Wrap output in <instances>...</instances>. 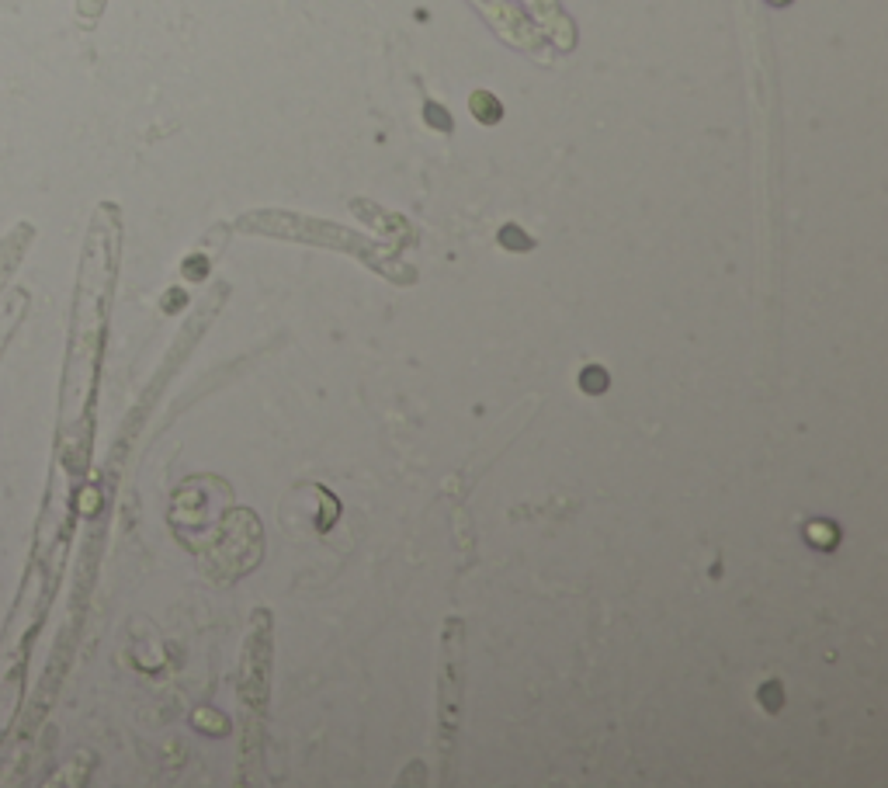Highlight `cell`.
Listing matches in <instances>:
<instances>
[{
  "label": "cell",
  "instance_id": "3",
  "mask_svg": "<svg viewBox=\"0 0 888 788\" xmlns=\"http://www.w3.org/2000/svg\"><path fill=\"white\" fill-rule=\"evenodd\" d=\"M472 112H476V118H479V122L493 125V122H496V118L504 115V108L496 105V97H493V94L479 90V94H472Z\"/></svg>",
  "mask_w": 888,
  "mask_h": 788
},
{
  "label": "cell",
  "instance_id": "1",
  "mask_svg": "<svg viewBox=\"0 0 888 788\" xmlns=\"http://www.w3.org/2000/svg\"><path fill=\"white\" fill-rule=\"evenodd\" d=\"M462 622H448V632L441 639V701H438V722H441V733H438V746H441V757L448 761L451 754V737H455V722H458V699H462Z\"/></svg>",
  "mask_w": 888,
  "mask_h": 788
},
{
  "label": "cell",
  "instance_id": "5",
  "mask_svg": "<svg viewBox=\"0 0 888 788\" xmlns=\"http://www.w3.org/2000/svg\"><path fill=\"white\" fill-rule=\"evenodd\" d=\"M101 11H105V0H77V14H80L88 24L94 22Z\"/></svg>",
  "mask_w": 888,
  "mask_h": 788
},
{
  "label": "cell",
  "instance_id": "4",
  "mask_svg": "<svg viewBox=\"0 0 888 788\" xmlns=\"http://www.w3.org/2000/svg\"><path fill=\"white\" fill-rule=\"evenodd\" d=\"M604 383H607V375H604L600 368H587V372L579 375V385H583V389H590V393H600Z\"/></svg>",
  "mask_w": 888,
  "mask_h": 788
},
{
  "label": "cell",
  "instance_id": "2",
  "mask_svg": "<svg viewBox=\"0 0 888 788\" xmlns=\"http://www.w3.org/2000/svg\"><path fill=\"white\" fill-rule=\"evenodd\" d=\"M28 240H32V226L22 223L14 233H7V240L0 244V274H7V271L14 268L18 261H22L24 247H28ZM4 282V278H0Z\"/></svg>",
  "mask_w": 888,
  "mask_h": 788
},
{
  "label": "cell",
  "instance_id": "6",
  "mask_svg": "<svg viewBox=\"0 0 888 788\" xmlns=\"http://www.w3.org/2000/svg\"><path fill=\"white\" fill-rule=\"evenodd\" d=\"M427 118L438 125V129H451V118L448 115H441V108H434V105H427Z\"/></svg>",
  "mask_w": 888,
  "mask_h": 788
}]
</instances>
